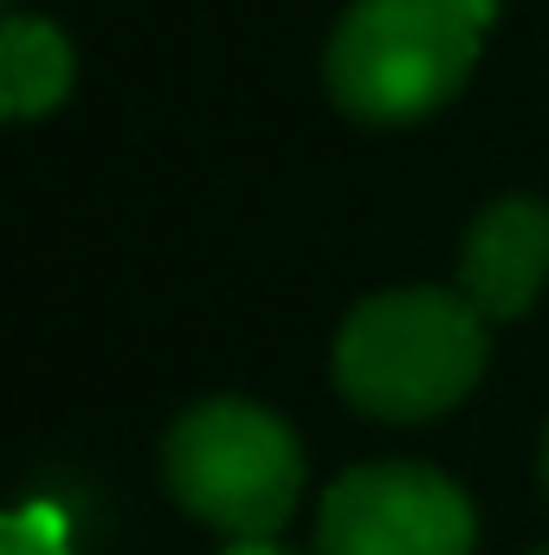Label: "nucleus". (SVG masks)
<instances>
[{"label":"nucleus","instance_id":"f257e3e1","mask_svg":"<svg viewBox=\"0 0 549 555\" xmlns=\"http://www.w3.org/2000/svg\"><path fill=\"white\" fill-rule=\"evenodd\" d=\"M485 369V310L465 291H382L336 336V388L375 420H433L465 401Z\"/></svg>","mask_w":549,"mask_h":555},{"label":"nucleus","instance_id":"f03ea898","mask_svg":"<svg viewBox=\"0 0 549 555\" xmlns=\"http://www.w3.org/2000/svg\"><path fill=\"white\" fill-rule=\"evenodd\" d=\"M498 0H356L330 39V91L362 124L439 111L478 65Z\"/></svg>","mask_w":549,"mask_h":555},{"label":"nucleus","instance_id":"7ed1b4c3","mask_svg":"<svg viewBox=\"0 0 549 555\" xmlns=\"http://www.w3.org/2000/svg\"><path fill=\"white\" fill-rule=\"evenodd\" d=\"M162 472H168L175 504L201 517L207 530L278 537L304 491V446L272 408L220 395L168 426Z\"/></svg>","mask_w":549,"mask_h":555},{"label":"nucleus","instance_id":"20e7f679","mask_svg":"<svg viewBox=\"0 0 549 555\" xmlns=\"http://www.w3.org/2000/svg\"><path fill=\"white\" fill-rule=\"evenodd\" d=\"M472 498L433 465H356L317 511V555H472Z\"/></svg>","mask_w":549,"mask_h":555},{"label":"nucleus","instance_id":"39448f33","mask_svg":"<svg viewBox=\"0 0 549 555\" xmlns=\"http://www.w3.org/2000/svg\"><path fill=\"white\" fill-rule=\"evenodd\" d=\"M549 284V207L531 194L491 201L459 253V291L485 310V323L524 317Z\"/></svg>","mask_w":549,"mask_h":555},{"label":"nucleus","instance_id":"423d86ee","mask_svg":"<svg viewBox=\"0 0 549 555\" xmlns=\"http://www.w3.org/2000/svg\"><path fill=\"white\" fill-rule=\"evenodd\" d=\"M72 91V46L52 20H33V13H13L0 26V104L13 124L26 117H46L59 111Z\"/></svg>","mask_w":549,"mask_h":555},{"label":"nucleus","instance_id":"0eeeda50","mask_svg":"<svg viewBox=\"0 0 549 555\" xmlns=\"http://www.w3.org/2000/svg\"><path fill=\"white\" fill-rule=\"evenodd\" d=\"M0 555H72L65 517L52 504H20L0 530Z\"/></svg>","mask_w":549,"mask_h":555},{"label":"nucleus","instance_id":"6e6552de","mask_svg":"<svg viewBox=\"0 0 549 555\" xmlns=\"http://www.w3.org/2000/svg\"><path fill=\"white\" fill-rule=\"evenodd\" d=\"M220 555H297V550H284L278 537H233Z\"/></svg>","mask_w":549,"mask_h":555},{"label":"nucleus","instance_id":"1a4fd4ad","mask_svg":"<svg viewBox=\"0 0 549 555\" xmlns=\"http://www.w3.org/2000/svg\"><path fill=\"white\" fill-rule=\"evenodd\" d=\"M544 485H549V439H544Z\"/></svg>","mask_w":549,"mask_h":555},{"label":"nucleus","instance_id":"9d476101","mask_svg":"<svg viewBox=\"0 0 549 555\" xmlns=\"http://www.w3.org/2000/svg\"><path fill=\"white\" fill-rule=\"evenodd\" d=\"M537 555H549V550H537Z\"/></svg>","mask_w":549,"mask_h":555}]
</instances>
